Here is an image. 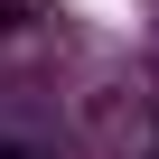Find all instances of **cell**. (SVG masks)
I'll list each match as a JSON object with an SVG mask.
<instances>
[{"label":"cell","mask_w":159,"mask_h":159,"mask_svg":"<svg viewBox=\"0 0 159 159\" xmlns=\"http://www.w3.org/2000/svg\"><path fill=\"white\" fill-rule=\"evenodd\" d=\"M0 159H19V150H0Z\"/></svg>","instance_id":"cell-1"}]
</instances>
